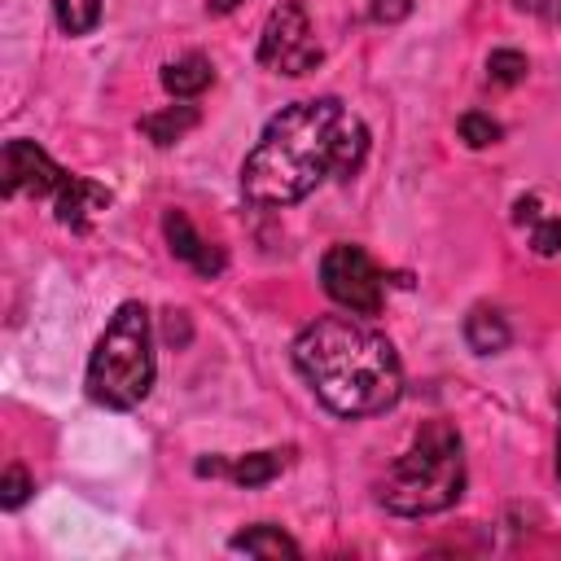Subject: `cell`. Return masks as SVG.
Here are the masks:
<instances>
[{
	"label": "cell",
	"instance_id": "cell-17",
	"mask_svg": "<svg viewBox=\"0 0 561 561\" xmlns=\"http://www.w3.org/2000/svg\"><path fill=\"white\" fill-rule=\"evenodd\" d=\"M460 140L469 145V149H486V145H495L500 140V123L491 118V114H478V110H469V114H460Z\"/></svg>",
	"mask_w": 561,
	"mask_h": 561
},
{
	"label": "cell",
	"instance_id": "cell-6",
	"mask_svg": "<svg viewBox=\"0 0 561 561\" xmlns=\"http://www.w3.org/2000/svg\"><path fill=\"white\" fill-rule=\"evenodd\" d=\"M320 285L337 307H346L355 316L381 311V272L368 259V250H359V245H346V241L329 245L320 259Z\"/></svg>",
	"mask_w": 561,
	"mask_h": 561
},
{
	"label": "cell",
	"instance_id": "cell-15",
	"mask_svg": "<svg viewBox=\"0 0 561 561\" xmlns=\"http://www.w3.org/2000/svg\"><path fill=\"white\" fill-rule=\"evenodd\" d=\"M53 13L66 35H88L101 22V0H53Z\"/></svg>",
	"mask_w": 561,
	"mask_h": 561
},
{
	"label": "cell",
	"instance_id": "cell-12",
	"mask_svg": "<svg viewBox=\"0 0 561 561\" xmlns=\"http://www.w3.org/2000/svg\"><path fill=\"white\" fill-rule=\"evenodd\" d=\"M508 320L495 311V307H473L469 316H465V342H469V351H478V355H500L504 346H508Z\"/></svg>",
	"mask_w": 561,
	"mask_h": 561
},
{
	"label": "cell",
	"instance_id": "cell-22",
	"mask_svg": "<svg viewBox=\"0 0 561 561\" xmlns=\"http://www.w3.org/2000/svg\"><path fill=\"white\" fill-rule=\"evenodd\" d=\"M513 219H517V224H535V219H543V215H539V197H517Z\"/></svg>",
	"mask_w": 561,
	"mask_h": 561
},
{
	"label": "cell",
	"instance_id": "cell-13",
	"mask_svg": "<svg viewBox=\"0 0 561 561\" xmlns=\"http://www.w3.org/2000/svg\"><path fill=\"white\" fill-rule=\"evenodd\" d=\"M193 127H197V105H167V110L140 118V131H145L158 149L175 145V140H180L184 131H193Z\"/></svg>",
	"mask_w": 561,
	"mask_h": 561
},
{
	"label": "cell",
	"instance_id": "cell-20",
	"mask_svg": "<svg viewBox=\"0 0 561 561\" xmlns=\"http://www.w3.org/2000/svg\"><path fill=\"white\" fill-rule=\"evenodd\" d=\"M408 13H412V0H368V18H373V22L394 26V22H403Z\"/></svg>",
	"mask_w": 561,
	"mask_h": 561
},
{
	"label": "cell",
	"instance_id": "cell-7",
	"mask_svg": "<svg viewBox=\"0 0 561 561\" xmlns=\"http://www.w3.org/2000/svg\"><path fill=\"white\" fill-rule=\"evenodd\" d=\"M70 180L35 140H9L0 153V188L9 197H57V188Z\"/></svg>",
	"mask_w": 561,
	"mask_h": 561
},
{
	"label": "cell",
	"instance_id": "cell-21",
	"mask_svg": "<svg viewBox=\"0 0 561 561\" xmlns=\"http://www.w3.org/2000/svg\"><path fill=\"white\" fill-rule=\"evenodd\" d=\"M517 9L539 13L543 22H557V26H561V0H517Z\"/></svg>",
	"mask_w": 561,
	"mask_h": 561
},
{
	"label": "cell",
	"instance_id": "cell-9",
	"mask_svg": "<svg viewBox=\"0 0 561 561\" xmlns=\"http://www.w3.org/2000/svg\"><path fill=\"white\" fill-rule=\"evenodd\" d=\"M105 206H110V193H105L96 180H83V175H70V180L57 188V197H53L57 219H61L66 228H75V232H83Z\"/></svg>",
	"mask_w": 561,
	"mask_h": 561
},
{
	"label": "cell",
	"instance_id": "cell-11",
	"mask_svg": "<svg viewBox=\"0 0 561 561\" xmlns=\"http://www.w3.org/2000/svg\"><path fill=\"white\" fill-rule=\"evenodd\" d=\"M210 83H215V66H210V57H202V53H184V57H175V61L162 66V88H167L171 96H180V101L202 96Z\"/></svg>",
	"mask_w": 561,
	"mask_h": 561
},
{
	"label": "cell",
	"instance_id": "cell-18",
	"mask_svg": "<svg viewBox=\"0 0 561 561\" xmlns=\"http://www.w3.org/2000/svg\"><path fill=\"white\" fill-rule=\"evenodd\" d=\"M31 491H35V482H31V473H26L22 465H9V469L0 473V504H4V508H22Z\"/></svg>",
	"mask_w": 561,
	"mask_h": 561
},
{
	"label": "cell",
	"instance_id": "cell-10",
	"mask_svg": "<svg viewBox=\"0 0 561 561\" xmlns=\"http://www.w3.org/2000/svg\"><path fill=\"white\" fill-rule=\"evenodd\" d=\"M285 456L289 451H250V456H237V460H202L197 473H228L241 486H263L285 469Z\"/></svg>",
	"mask_w": 561,
	"mask_h": 561
},
{
	"label": "cell",
	"instance_id": "cell-2",
	"mask_svg": "<svg viewBox=\"0 0 561 561\" xmlns=\"http://www.w3.org/2000/svg\"><path fill=\"white\" fill-rule=\"evenodd\" d=\"M294 368L333 416H377L399 403L403 368L386 333L351 316H324L294 337Z\"/></svg>",
	"mask_w": 561,
	"mask_h": 561
},
{
	"label": "cell",
	"instance_id": "cell-1",
	"mask_svg": "<svg viewBox=\"0 0 561 561\" xmlns=\"http://www.w3.org/2000/svg\"><path fill=\"white\" fill-rule=\"evenodd\" d=\"M368 158V127L337 96L285 105L241 162V197L259 210L302 202L320 180H351Z\"/></svg>",
	"mask_w": 561,
	"mask_h": 561
},
{
	"label": "cell",
	"instance_id": "cell-5",
	"mask_svg": "<svg viewBox=\"0 0 561 561\" xmlns=\"http://www.w3.org/2000/svg\"><path fill=\"white\" fill-rule=\"evenodd\" d=\"M320 44L311 35V18L298 0H280L267 22H263V35H259V61L276 75H307L320 66Z\"/></svg>",
	"mask_w": 561,
	"mask_h": 561
},
{
	"label": "cell",
	"instance_id": "cell-3",
	"mask_svg": "<svg viewBox=\"0 0 561 561\" xmlns=\"http://www.w3.org/2000/svg\"><path fill=\"white\" fill-rule=\"evenodd\" d=\"M465 491V451L460 434L447 421H425L412 447L377 482V500L399 517H430L460 500Z\"/></svg>",
	"mask_w": 561,
	"mask_h": 561
},
{
	"label": "cell",
	"instance_id": "cell-4",
	"mask_svg": "<svg viewBox=\"0 0 561 561\" xmlns=\"http://www.w3.org/2000/svg\"><path fill=\"white\" fill-rule=\"evenodd\" d=\"M153 386V329L145 302H123L88 359V394L101 408H136Z\"/></svg>",
	"mask_w": 561,
	"mask_h": 561
},
{
	"label": "cell",
	"instance_id": "cell-8",
	"mask_svg": "<svg viewBox=\"0 0 561 561\" xmlns=\"http://www.w3.org/2000/svg\"><path fill=\"white\" fill-rule=\"evenodd\" d=\"M162 232H167L171 254L184 259L193 272H202V276H219V272H224V250L206 245V241L197 237V228L188 224L184 210H167V215H162Z\"/></svg>",
	"mask_w": 561,
	"mask_h": 561
},
{
	"label": "cell",
	"instance_id": "cell-19",
	"mask_svg": "<svg viewBox=\"0 0 561 561\" xmlns=\"http://www.w3.org/2000/svg\"><path fill=\"white\" fill-rule=\"evenodd\" d=\"M530 245H535V254H557L561 250V219H552V215L535 219L530 224Z\"/></svg>",
	"mask_w": 561,
	"mask_h": 561
},
{
	"label": "cell",
	"instance_id": "cell-23",
	"mask_svg": "<svg viewBox=\"0 0 561 561\" xmlns=\"http://www.w3.org/2000/svg\"><path fill=\"white\" fill-rule=\"evenodd\" d=\"M237 4H241V0H206V9H210V13H232Z\"/></svg>",
	"mask_w": 561,
	"mask_h": 561
},
{
	"label": "cell",
	"instance_id": "cell-24",
	"mask_svg": "<svg viewBox=\"0 0 561 561\" xmlns=\"http://www.w3.org/2000/svg\"><path fill=\"white\" fill-rule=\"evenodd\" d=\"M557 473H561V430H557Z\"/></svg>",
	"mask_w": 561,
	"mask_h": 561
},
{
	"label": "cell",
	"instance_id": "cell-14",
	"mask_svg": "<svg viewBox=\"0 0 561 561\" xmlns=\"http://www.w3.org/2000/svg\"><path fill=\"white\" fill-rule=\"evenodd\" d=\"M228 548H232V552H250V557H298V543H294L280 526H267V522H259V526L232 535Z\"/></svg>",
	"mask_w": 561,
	"mask_h": 561
},
{
	"label": "cell",
	"instance_id": "cell-16",
	"mask_svg": "<svg viewBox=\"0 0 561 561\" xmlns=\"http://www.w3.org/2000/svg\"><path fill=\"white\" fill-rule=\"evenodd\" d=\"M526 70H530V61H526V53H517V48H495V53L486 57V79L500 83V88L522 83Z\"/></svg>",
	"mask_w": 561,
	"mask_h": 561
}]
</instances>
